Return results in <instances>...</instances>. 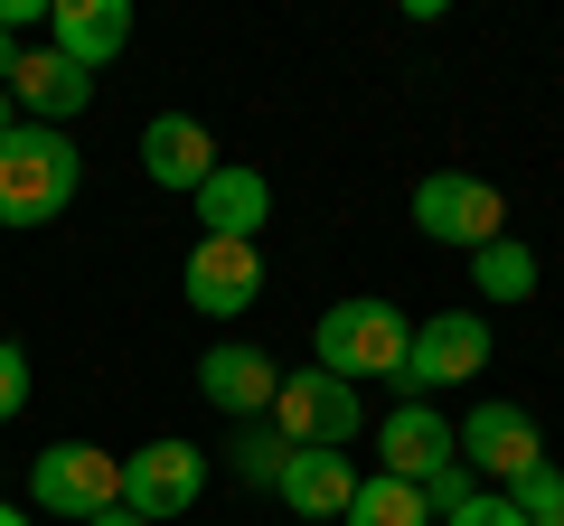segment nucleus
I'll use <instances>...</instances> for the list:
<instances>
[{"label": "nucleus", "mask_w": 564, "mask_h": 526, "mask_svg": "<svg viewBox=\"0 0 564 526\" xmlns=\"http://www.w3.org/2000/svg\"><path fill=\"white\" fill-rule=\"evenodd\" d=\"M10 66H20V29H0V95H10Z\"/></svg>", "instance_id": "nucleus-23"}, {"label": "nucleus", "mask_w": 564, "mask_h": 526, "mask_svg": "<svg viewBox=\"0 0 564 526\" xmlns=\"http://www.w3.org/2000/svg\"><path fill=\"white\" fill-rule=\"evenodd\" d=\"M377 461H386V480H443L452 461H462V424H443L433 405H395L377 424Z\"/></svg>", "instance_id": "nucleus-10"}, {"label": "nucleus", "mask_w": 564, "mask_h": 526, "mask_svg": "<svg viewBox=\"0 0 564 526\" xmlns=\"http://www.w3.org/2000/svg\"><path fill=\"white\" fill-rule=\"evenodd\" d=\"M29 507L95 526L104 507H122V451H95V442H47L39 461H29Z\"/></svg>", "instance_id": "nucleus-4"}, {"label": "nucleus", "mask_w": 564, "mask_h": 526, "mask_svg": "<svg viewBox=\"0 0 564 526\" xmlns=\"http://www.w3.org/2000/svg\"><path fill=\"white\" fill-rule=\"evenodd\" d=\"M273 489H282V507L302 526H339L348 498H358V470H348V451H292Z\"/></svg>", "instance_id": "nucleus-16"}, {"label": "nucleus", "mask_w": 564, "mask_h": 526, "mask_svg": "<svg viewBox=\"0 0 564 526\" xmlns=\"http://www.w3.org/2000/svg\"><path fill=\"white\" fill-rule=\"evenodd\" d=\"M198 395L217 414H236V424H254V414H273V395H282V366L263 358V348H245V339H217L198 358Z\"/></svg>", "instance_id": "nucleus-11"}, {"label": "nucleus", "mask_w": 564, "mask_h": 526, "mask_svg": "<svg viewBox=\"0 0 564 526\" xmlns=\"http://www.w3.org/2000/svg\"><path fill=\"white\" fill-rule=\"evenodd\" d=\"M95 526H141V517H132V507H104V517H95Z\"/></svg>", "instance_id": "nucleus-25"}, {"label": "nucleus", "mask_w": 564, "mask_h": 526, "mask_svg": "<svg viewBox=\"0 0 564 526\" xmlns=\"http://www.w3.org/2000/svg\"><path fill=\"white\" fill-rule=\"evenodd\" d=\"M480 366H489V320L480 310H433V320H414V339H404L395 405H433L443 385H470Z\"/></svg>", "instance_id": "nucleus-3"}, {"label": "nucleus", "mask_w": 564, "mask_h": 526, "mask_svg": "<svg viewBox=\"0 0 564 526\" xmlns=\"http://www.w3.org/2000/svg\"><path fill=\"white\" fill-rule=\"evenodd\" d=\"M508 498H518V517L527 526H564V470L545 461V470H527L518 489H508Z\"/></svg>", "instance_id": "nucleus-20"}, {"label": "nucleus", "mask_w": 564, "mask_h": 526, "mask_svg": "<svg viewBox=\"0 0 564 526\" xmlns=\"http://www.w3.org/2000/svg\"><path fill=\"white\" fill-rule=\"evenodd\" d=\"M339 526H433V507H423V489L414 480H358V498H348V517Z\"/></svg>", "instance_id": "nucleus-17"}, {"label": "nucleus", "mask_w": 564, "mask_h": 526, "mask_svg": "<svg viewBox=\"0 0 564 526\" xmlns=\"http://www.w3.org/2000/svg\"><path fill=\"white\" fill-rule=\"evenodd\" d=\"M470 283H480V302H527V292H536V254H527L518 235H499V244L470 254Z\"/></svg>", "instance_id": "nucleus-18"}, {"label": "nucleus", "mask_w": 564, "mask_h": 526, "mask_svg": "<svg viewBox=\"0 0 564 526\" xmlns=\"http://www.w3.org/2000/svg\"><path fill=\"white\" fill-rule=\"evenodd\" d=\"M188 310H207V320H245V310L263 302V244H226V235H198L188 244V273H180Z\"/></svg>", "instance_id": "nucleus-8"}, {"label": "nucleus", "mask_w": 564, "mask_h": 526, "mask_svg": "<svg viewBox=\"0 0 564 526\" xmlns=\"http://www.w3.org/2000/svg\"><path fill=\"white\" fill-rule=\"evenodd\" d=\"M47 47H57L66 66H85V76H104V66L132 47V10H122V0H57V10H47Z\"/></svg>", "instance_id": "nucleus-14"}, {"label": "nucleus", "mask_w": 564, "mask_h": 526, "mask_svg": "<svg viewBox=\"0 0 564 526\" xmlns=\"http://www.w3.org/2000/svg\"><path fill=\"white\" fill-rule=\"evenodd\" d=\"M10 103H20V122L66 132V122L95 103V76H85V66H66L57 47H20V66H10Z\"/></svg>", "instance_id": "nucleus-12"}, {"label": "nucleus", "mask_w": 564, "mask_h": 526, "mask_svg": "<svg viewBox=\"0 0 564 526\" xmlns=\"http://www.w3.org/2000/svg\"><path fill=\"white\" fill-rule=\"evenodd\" d=\"M462 461H470V480L518 489L527 470H545V432H536V414H527V405H470V424H462Z\"/></svg>", "instance_id": "nucleus-9"}, {"label": "nucleus", "mask_w": 564, "mask_h": 526, "mask_svg": "<svg viewBox=\"0 0 564 526\" xmlns=\"http://www.w3.org/2000/svg\"><path fill=\"white\" fill-rule=\"evenodd\" d=\"M29 405V348L20 339H0V424Z\"/></svg>", "instance_id": "nucleus-21"}, {"label": "nucleus", "mask_w": 564, "mask_h": 526, "mask_svg": "<svg viewBox=\"0 0 564 526\" xmlns=\"http://www.w3.org/2000/svg\"><path fill=\"white\" fill-rule=\"evenodd\" d=\"M0 526H29V507H10V498H0Z\"/></svg>", "instance_id": "nucleus-26"}, {"label": "nucleus", "mask_w": 564, "mask_h": 526, "mask_svg": "<svg viewBox=\"0 0 564 526\" xmlns=\"http://www.w3.org/2000/svg\"><path fill=\"white\" fill-rule=\"evenodd\" d=\"M273 432H282L292 451H348V442H358V385H339L329 366L282 376V395H273Z\"/></svg>", "instance_id": "nucleus-6"}, {"label": "nucleus", "mask_w": 564, "mask_h": 526, "mask_svg": "<svg viewBox=\"0 0 564 526\" xmlns=\"http://www.w3.org/2000/svg\"><path fill=\"white\" fill-rule=\"evenodd\" d=\"M414 226L433 244H462V254H480V244L508 235V198L489 179H470V169H433V179H414Z\"/></svg>", "instance_id": "nucleus-5"}, {"label": "nucleus", "mask_w": 564, "mask_h": 526, "mask_svg": "<svg viewBox=\"0 0 564 526\" xmlns=\"http://www.w3.org/2000/svg\"><path fill=\"white\" fill-rule=\"evenodd\" d=\"M198 489H207V451L198 442H141L132 461H122V507H132L141 526H170V517H188L198 507Z\"/></svg>", "instance_id": "nucleus-7"}, {"label": "nucleus", "mask_w": 564, "mask_h": 526, "mask_svg": "<svg viewBox=\"0 0 564 526\" xmlns=\"http://www.w3.org/2000/svg\"><path fill=\"white\" fill-rule=\"evenodd\" d=\"M443 526H527V517H518V498H508V489H480V498H470V507H452Z\"/></svg>", "instance_id": "nucleus-22"}, {"label": "nucleus", "mask_w": 564, "mask_h": 526, "mask_svg": "<svg viewBox=\"0 0 564 526\" xmlns=\"http://www.w3.org/2000/svg\"><path fill=\"white\" fill-rule=\"evenodd\" d=\"M404 339H414V320H404L395 302H329L321 329H311V366H329L339 385H395L404 376Z\"/></svg>", "instance_id": "nucleus-1"}, {"label": "nucleus", "mask_w": 564, "mask_h": 526, "mask_svg": "<svg viewBox=\"0 0 564 526\" xmlns=\"http://www.w3.org/2000/svg\"><path fill=\"white\" fill-rule=\"evenodd\" d=\"M141 169H151V188H170V198H198L207 179H217V142H207L198 113H161L151 132H141Z\"/></svg>", "instance_id": "nucleus-13"}, {"label": "nucleus", "mask_w": 564, "mask_h": 526, "mask_svg": "<svg viewBox=\"0 0 564 526\" xmlns=\"http://www.w3.org/2000/svg\"><path fill=\"white\" fill-rule=\"evenodd\" d=\"M198 226L226 235V244H254L263 226H273V179L245 169V161H217V179L198 188Z\"/></svg>", "instance_id": "nucleus-15"}, {"label": "nucleus", "mask_w": 564, "mask_h": 526, "mask_svg": "<svg viewBox=\"0 0 564 526\" xmlns=\"http://www.w3.org/2000/svg\"><path fill=\"white\" fill-rule=\"evenodd\" d=\"M76 179H85L76 142L47 132V122H20L0 142V226H57L76 207Z\"/></svg>", "instance_id": "nucleus-2"}, {"label": "nucleus", "mask_w": 564, "mask_h": 526, "mask_svg": "<svg viewBox=\"0 0 564 526\" xmlns=\"http://www.w3.org/2000/svg\"><path fill=\"white\" fill-rule=\"evenodd\" d=\"M282 461H292V442H282V432H263V424H245V432H236V470H245L254 489H273V480H282Z\"/></svg>", "instance_id": "nucleus-19"}, {"label": "nucleus", "mask_w": 564, "mask_h": 526, "mask_svg": "<svg viewBox=\"0 0 564 526\" xmlns=\"http://www.w3.org/2000/svg\"><path fill=\"white\" fill-rule=\"evenodd\" d=\"M10 132H20V103H10V95H0V142H10Z\"/></svg>", "instance_id": "nucleus-24"}]
</instances>
